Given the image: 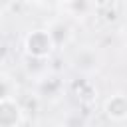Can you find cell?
Segmentation results:
<instances>
[{
  "mask_svg": "<svg viewBox=\"0 0 127 127\" xmlns=\"http://www.w3.org/2000/svg\"><path fill=\"white\" fill-rule=\"evenodd\" d=\"M54 42L46 28H36L26 34L24 38V52L32 60H48L54 52Z\"/></svg>",
  "mask_w": 127,
  "mask_h": 127,
  "instance_id": "6da1fadb",
  "label": "cell"
},
{
  "mask_svg": "<svg viewBox=\"0 0 127 127\" xmlns=\"http://www.w3.org/2000/svg\"><path fill=\"white\" fill-rule=\"evenodd\" d=\"M26 119L16 97L0 99V127H18Z\"/></svg>",
  "mask_w": 127,
  "mask_h": 127,
  "instance_id": "7a4b0ae2",
  "label": "cell"
},
{
  "mask_svg": "<svg viewBox=\"0 0 127 127\" xmlns=\"http://www.w3.org/2000/svg\"><path fill=\"white\" fill-rule=\"evenodd\" d=\"M93 10L99 14L101 22H105L109 26L119 22L121 16H123L121 0H99V2H93Z\"/></svg>",
  "mask_w": 127,
  "mask_h": 127,
  "instance_id": "3957f363",
  "label": "cell"
},
{
  "mask_svg": "<svg viewBox=\"0 0 127 127\" xmlns=\"http://www.w3.org/2000/svg\"><path fill=\"white\" fill-rule=\"evenodd\" d=\"M103 111H105L107 119H111V121H117V123L125 121V117H127V97H125V93H115V95L107 97L105 103H103Z\"/></svg>",
  "mask_w": 127,
  "mask_h": 127,
  "instance_id": "277c9868",
  "label": "cell"
},
{
  "mask_svg": "<svg viewBox=\"0 0 127 127\" xmlns=\"http://www.w3.org/2000/svg\"><path fill=\"white\" fill-rule=\"evenodd\" d=\"M46 30H48V34H50V38H52V42H54V48L65 46V44L69 42V38H71V26H69L64 18L52 20V22L46 26Z\"/></svg>",
  "mask_w": 127,
  "mask_h": 127,
  "instance_id": "5b68a950",
  "label": "cell"
},
{
  "mask_svg": "<svg viewBox=\"0 0 127 127\" xmlns=\"http://www.w3.org/2000/svg\"><path fill=\"white\" fill-rule=\"evenodd\" d=\"M73 67L81 73H91L97 67V54L91 48H81L73 56Z\"/></svg>",
  "mask_w": 127,
  "mask_h": 127,
  "instance_id": "8992f818",
  "label": "cell"
},
{
  "mask_svg": "<svg viewBox=\"0 0 127 127\" xmlns=\"http://www.w3.org/2000/svg\"><path fill=\"white\" fill-rule=\"evenodd\" d=\"M71 89L75 93V97L81 101V103H93L97 99V87L91 79L87 77H81V79H75L71 83Z\"/></svg>",
  "mask_w": 127,
  "mask_h": 127,
  "instance_id": "52a82bcc",
  "label": "cell"
},
{
  "mask_svg": "<svg viewBox=\"0 0 127 127\" xmlns=\"http://www.w3.org/2000/svg\"><path fill=\"white\" fill-rule=\"evenodd\" d=\"M62 89H64V85L58 77H44L38 83V93L36 95L40 99H56V97H60Z\"/></svg>",
  "mask_w": 127,
  "mask_h": 127,
  "instance_id": "ba28073f",
  "label": "cell"
},
{
  "mask_svg": "<svg viewBox=\"0 0 127 127\" xmlns=\"http://www.w3.org/2000/svg\"><path fill=\"white\" fill-rule=\"evenodd\" d=\"M6 97H18V83L10 73L0 71V99Z\"/></svg>",
  "mask_w": 127,
  "mask_h": 127,
  "instance_id": "9c48e42d",
  "label": "cell"
},
{
  "mask_svg": "<svg viewBox=\"0 0 127 127\" xmlns=\"http://www.w3.org/2000/svg\"><path fill=\"white\" fill-rule=\"evenodd\" d=\"M65 6H67V10H69V14L75 16V18H79V14L85 16V14L93 12V2H91V0H67Z\"/></svg>",
  "mask_w": 127,
  "mask_h": 127,
  "instance_id": "30bf717a",
  "label": "cell"
},
{
  "mask_svg": "<svg viewBox=\"0 0 127 127\" xmlns=\"http://www.w3.org/2000/svg\"><path fill=\"white\" fill-rule=\"evenodd\" d=\"M60 123H62V127H87L83 115H79L77 111H69Z\"/></svg>",
  "mask_w": 127,
  "mask_h": 127,
  "instance_id": "8fae6325",
  "label": "cell"
},
{
  "mask_svg": "<svg viewBox=\"0 0 127 127\" xmlns=\"http://www.w3.org/2000/svg\"><path fill=\"white\" fill-rule=\"evenodd\" d=\"M36 127H62L60 121H52V119H44L40 123H36Z\"/></svg>",
  "mask_w": 127,
  "mask_h": 127,
  "instance_id": "7c38bea8",
  "label": "cell"
},
{
  "mask_svg": "<svg viewBox=\"0 0 127 127\" xmlns=\"http://www.w3.org/2000/svg\"><path fill=\"white\" fill-rule=\"evenodd\" d=\"M50 4H56V6H65L67 4V0H48Z\"/></svg>",
  "mask_w": 127,
  "mask_h": 127,
  "instance_id": "4fadbf2b",
  "label": "cell"
},
{
  "mask_svg": "<svg viewBox=\"0 0 127 127\" xmlns=\"http://www.w3.org/2000/svg\"><path fill=\"white\" fill-rule=\"evenodd\" d=\"M12 0H0V8H4V6H8Z\"/></svg>",
  "mask_w": 127,
  "mask_h": 127,
  "instance_id": "5bb4252c",
  "label": "cell"
},
{
  "mask_svg": "<svg viewBox=\"0 0 127 127\" xmlns=\"http://www.w3.org/2000/svg\"><path fill=\"white\" fill-rule=\"evenodd\" d=\"M34 2H38V0H34Z\"/></svg>",
  "mask_w": 127,
  "mask_h": 127,
  "instance_id": "9a60e30c",
  "label": "cell"
}]
</instances>
